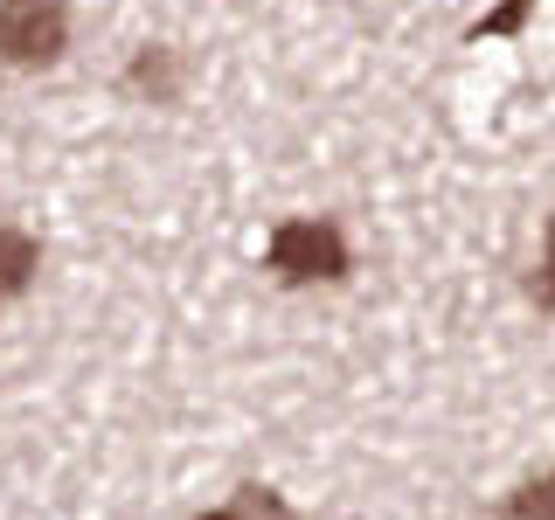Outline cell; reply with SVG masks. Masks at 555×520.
<instances>
[{"mask_svg":"<svg viewBox=\"0 0 555 520\" xmlns=\"http://www.w3.org/2000/svg\"><path fill=\"white\" fill-rule=\"evenodd\" d=\"M264 264L285 277V285H340L347 277V236L334 230V222H312V216L278 222Z\"/></svg>","mask_w":555,"mask_h":520,"instance_id":"6da1fadb","label":"cell"},{"mask_svg":"<svg viewBox=\"0 0 555 520\" xmlns=\"http://www.w3.org/2000/svg\"><path fill=\"white\" fill-rule=\"evenodd\" d=\"M69 49V0H0V63L49 69Z\"/></svg>","mask_w":555,"mask_h":520,"instance_id":"7a4b0ae2","label":"cell"},{"mask_svg":"<svg viewBox=\"0 0 555 520\" xmlns=\"http://www.w3.org/2000/svg\"><path fill=\"white\" fill-rule=\"evenodd\" d=\"M126 91L153 98V104H173L181 98V56H173V49H139L132 69H126Z\"/></svg>","mask_w":555,"mask_h":520,"instance_id":"3957f363","label":"cell"},{"mask_svg":"<svg viewBox=\"0 0 555 520\" xmlns=\"http://www.w3.org/2000/svg\"><path fill=\"white\" fill-rule=\"evenodd\" d=\"M35 271H42V250H35V236L0 222V299H22V291L35 285Z\"/></svg>","mask_w":555,"mask_h":520,"instance_id":"277c9868","label":"cell"},{"mask_svg":"<svg viewBox=\"0 0 555 520\" xmlns=\"http://www.w3.org/2000/svg\"><path fill=\"white\" fill-rule=\"evenodd\" d=\"M500 520H555V472H542V479L520 485L507 507H500Z\"/></svg>","mask_w":555,"mask_h":520,"instance_id":"5b68a950","label":"cell"},{"mask_svg":"<svg viewBox=\"0 0 555 520\" xmlns=\"http://www.w3.org/2000/svg\"><path fill=\"white\" fill-rule=\"evenodd\" d=\"M236 520H299V514H292L285 507V499H278L271 493V485H243V493H236V507H230Z\"/></svg>","mask_w":555,"mask_h":520,"instance_id":"8992f818","label":"cell"},{"mask_svg":"<svg viewBox=\"0 0 555 520\" xmlns=\"http://www.w3.org/2000/svg\"><path fill=\"white\" fill-rule=\"evenodd\" d=\"M528 8H534V0H500V8L486 14V22H473V42H486V35H520Z\"/></svg>","mask_w":555,"mask_h":520,"instance_id":"52a82bcc","label":"cell"},{"mask_svg":"<svg viewBox=\"0 0 555 520\" xmlns=\"http://www.w3.org/2000/svg\"><path fill=\"white\" fill-rule=\"evenodd\" d=\"M528 299L542 312H555V216H548V236H542V271L528 277Z\"/></svg>","mask_w":555,"mask_h":520,"instance_id":"ba28073f","label":"cell"},{"mask_svg":"<svg viewBox=\"0 0 555 520\" xmlns=\"http://www.w3.org/2000/svg\"><path fill=\"white\" fill-rule=\"evenodd\" d=\"M202 520H236V514H202Z\"/></svg>","mask_w":555,"mask_h":520,"instance_id":"9c48e42d","label":"cell"}]
</instances>
